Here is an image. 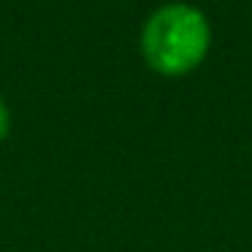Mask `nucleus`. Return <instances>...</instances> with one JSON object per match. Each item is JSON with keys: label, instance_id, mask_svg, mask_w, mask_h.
I'll return each mask as SVG.
<instances>
[{"label": "nucleus", "instance_id": "f257e3e1", "mask_svg": "<svg viewBox=\"0 0 252 252\" xmlns=\"http://www.w3.org/2000/svg\"><path fill=\"white\" fill-rule=\"evenodd\" d=\"M212 30L201 8L190 3H165L155 8L141 28L144 60L165 76H182L206 57Z\"/></svg>", "mask_w": 252, "mask_h": 252}, {"label": "nucleus", "instance_id": "f03ea898", "mask_svg": "<svg viewBox=\"0 0 252 252\" xmlns=\"http://www.w3.org/2000/svg\"><path fill=\"white\" fill-rule=\"evenodd\" d=\"M8 130H11V114H8V106L0 100V141L8 136Z\"/></svg>", "mask_w": 252, "mask_h": 252}]
</instances>
